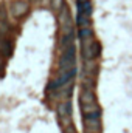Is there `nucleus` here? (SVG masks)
<instances>
[{"instance_id":"obj_17","label":"nucleus","mask_w":132,"mask_h":133,"mask_svg":"<svg viewBox=\"0 0 132 133\" xmlns=\"http://www.w3.org/2000/svg\"><path fill=\"white\" fill-rule=\"evenodd\" d=\"M64 132H65V133H76V130H75V127H73V125H70V127L65 129Z\"/></svg>"},{"instance_id":"obj_1","label":"nucleus","mask_w":132,"mask_h":133,"mask_svg":"<svg viewBox=\"0 0 132 133\" xmlns=\"http://www.w3.org/2000/svg\"><path fill=\"white\" fill-rule=\"evenodd\" d=\"M58 116L61 119V125L64 130L68 129L70 125H73L71 124V102L70 101H64L58 105Z\"/></svg>"},{"instance_id":"obj_18","label":"nucleus","mask_w":132,"mask_h":133,"mask_svg":"<svg viewBox=\"0 0 132 133\" xmlns=\"http://www.w3.org/2000/svg\"><path fill=\"white\" fill-rule=\"evenodd\" d=\"M84 2H89V0H78V3H84Z\"/></svg>"},{"instance_id":"obj_9","label":"nucleus","mask_w":132,"mask_h":133,"mask_svg":"<svg viewBox=\"0 0 132 133\" xmlns=\"http://www.w3.org/2000/svg\"><path fill=\"white\" fill-rule=\"evenodd\" d=\"M79 28H90V16L87 14H81L78 12V19H76Z\"/></svg>"},{"instance_id":"obj_4","label":"nucleus","mask_w":132,"mask_h":133,"mask_svg":"<svg viewBox=\"0 0 132 133\" xmlns=\"http://www.w3.org/2000/svg\"><path fill=\"white\" fill-rule=\"evenodd\" d=\"M28 3L25 2V0H16L11 6H9V14L13 16V17H16V19H20V17H23L27 12H28Z\"/></svg>"},{"instance_id":"obj_14","label":"nucleus","mask_w":132,"mask_h":133,"mask_svg":"<svg viewBox=\"0 0 132 133\" xmlns=\"http://www.w3.org/2000/svg\"><path fill=\"white\" fill-rule=\"evenodd\" d=\"M64 6H65V3H64V0H51V6H50V8H53L55 11H58V12H61Z\"/></svg>"},{"instance_id":"obj_15","label":"nucleus","mask_w":132,"mask_h":133,"mask_svg":"<svg viewBox=\"0 0 132 133\" xmlns=\"http://www.w3.org/2000/svg\"><path fill=\"white\" fill-rule=\"evenodd\" d=\"M99 54H101V43L95 40V42L92 43V56H93V59H97Z\"/></svg>"},{"instance_id":"obj_12","label":"nucleus","mask_w":132,"mask_h":133,"mask_svg":"<svg viewBox=\"0 0 132 133\" xmlns=\"http://www.w3.org/2000/svg\"><path fill=\"white\" fill-rule=\"evenodd\" d=\"M78 12L90 16L92 14V3H90V0L89 2H84V3H78Z\"/></svg>"},{"instance_id":"obj_19","label":"nucleus","mask_w":132,"mask_h":133,"mask_svg":"<svg viewBox=\"0 0 132 133\" xmlns=\"http://www.w3.org/2000/svg\"><path fill=\"white\" fill-rule=\"evenodd\" d=\"M31 2H40V0H31Z\"/></svg>"},{"instance_id":"obj_3","label":"nucleus","mask_w":132,"mask_h":133,"mask_svg":"<svg viewBox=\"0 0 132 133\" xmlns=\"http://www.w3.org/2000/svg\"><path fill=\"white\" fill-rule=\"evenodd\" d=\"M58 20H59V25H61L62 36H67V34L73 33V23H71L70 11H68V8H67V6H64V8H62V11L58 14Z\"/></svg>"},{"instance_id":"obj_5","label":"nucleus","mask_w":132,"mask_h":133,"mask_svg":"<svg viewBox=\"0 0 132 133\" xmlns=\"http://www.w3.org/2000/svg\"><path fill=\"white\" fill-rule=\"evenodd\" d=\"M86 133H101V118H84Z\"/></svg>"},{"instance_id":"obj_8","label":"nucleus","mask_w":132,"mask_h":133,"mask_svg":"<svg viewBox=\"0 0 132 133\" xmlns=\"http://www.w3.org/2000/svg\"><path fill=\"white\" fill-rule=\"evenodd\" d=\"M73 39H75V33L67 34V36H62V37H61V50H62V51H65L68 46L73 45Z\"/></svg>"},{"instance_id":"obj_7","label":"nucleus","mask_w":132,"mask_h":133,"mask_svg":"<svg viewBox=\"0 0 132 133\" xmlns=\"http://www.w3.org/2000/svg\"><path fill=\"white\" fill-rule=\"evenodd\" d=\"M79 102H81V105L97 104V96H95L93 90H90V88H82V90H81V95H79Z\"/></svg>"},{"instance_id":"obj_11","label":"nucleus","mask_w":132,"mask_h":133,"mask_svg":"<svg viewBox=\"0 0 132 133\" xmlns=\"http://www.w3.org/2000/svg\"><path fill=\"white\" fill-rule=\"evenodd\" d=\"M84 73L89 76H93L97 73V62L95 61H86L84 64Z\"/></svg>"},{"instance_id":"obj_13","label":"nucleus","mask_w":132,"mask_h":133,"mask_svg":"<svg viewBox=\"0 0 132 133\" xmlns=\"http://www.w3.org/2000/svg\"><path fill=\"white\" fill-rule=\"evenodd\" d=\"M79 39H81V40L93 39V31H92V28H81V30H79Z\"/></svg>"},{"instance_id":"obj_6","label":"nucleus","mask_w":132,"mask_h":133,"mask_svg":"<svg viewBox=\"0 0 132 133\" xmlns=\"http://www.w3.org/2000/svg\"><path fill=\"white\" fill-rule=\"evenodd\" d=\"M81 111H82L84 118H101V107L98 104L81 105Z\"/></svg>"},{"instance_id":"obj_16","label":"nucleus","mask_w":132,"mask_h":133,"mask_svg":"<svg viewBox=\"0 0 132 133\" xmlns=\"http://www.w3.org/2000/svg\"><path fill=\"white\" fill-rule=\"evenodd\" d=\"M42 6H51V0H40Z\"/></svg>"},{"instance_id":"obj_10","label":"nucleus","mask_w":132,"mask_h":133,"mask_svg":"<svg viewBox=\"0 0 132 133\" xmlns=\"http://www.w3.org/2000/svg\"><path fill=\"white\" fill-rule=\"evenodd\" d=\"M0 53H2V56H5V57L11 56V53H13V45H11V42L3 40V42L0 43Z\"/></svg>"},{"instance_id":"obj_2","label":"nucleus","mask_w":132,"mask_h":133,"mask_svg":"<svg viewBox=\"0 0 132 133\" xmlns=\"http://www.w3.org/2000/svg\"><path fill=\"white\" fill-rule=\"evenodd\" d=\"M76 56H75V45L68 46L65 51H62V56L59 59V70H73L76 68Z\"/></svg>"}]
</instances>
